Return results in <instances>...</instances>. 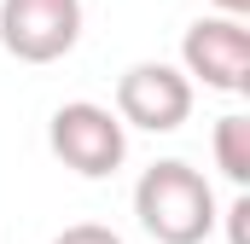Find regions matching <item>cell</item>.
I'll list each match as a JSON object with an SVG mask.
<instances>
[{
    "instance_id": "obj_7",
    "label": "cell",
    "mask_w": 250,
    "mask_h": 244,
    "mask_svg": "<svg viewBox=\"0 0 250 244\" xmlns=\"http://www.w3.org/2000/svg\"><path fill=\"white\" fill-rule=\"evenodd\" d=\"M53 244H123V233H111V227H99V221H76V227H64Z\"/></svg>"
},
{
    "instance_id": "obj_5",
    "label": "cell",
    "mask_w": 250,
    "mask_h": 244,
    "mask_svg": "<svg viewBox=\"0 0 250 244\" xmlns=\"http://www.w3.org/2000/svg\"><path fill=\"white\" fill-rule=\"evenodd\" d=\"M181 64H187V76H198L215 93H250V29H245V18H227V12L198 18L181 35Z\"/></svg>"
},
{
    "instance_id": "obj_4",
    "label": "cell",
    "mask_w": 250,
    "mask_h": 244,
    "mask_svg": "<svg viewBox=\"0 0 250 244\" xmlns=\"http://www.w3.org/2000/svg\"><path fill=\"white\" fill-rule=\"evenodd\" d=\"M117 117L123 128L175 134L192 117V76L175 64H128L117 81Z\"/></svg>"
},
{
    "instance_id": "obj_3",
    "label": "cell",
    "mask_w": 250,
    "mask_h": 244,
    "mask_svg": "<svg viewBox=\"0 0 250 244\" xmlns=\"http://www.w3.org/2000/svg\"><path fill=\"white\" fill-rule=\"evenodd\" d=\"M82 41V0H0V47L18 64H59Z\"/></svg>"
},
{
    "instance_id": "obj_6",
    "label": "cell",
    "mask_w": 250,
    "mask_h": 244,
    "mask_svg": "<svg viewBox=\"0 0 250 244\" xmlns=\"http://www.w3.org/2000/svg\"><path fill=\"white\" fill-rule=\"evenodd\" d=\"M215 169L245 192L250 186V117H221L215 122Z\"/></svg>"
},
{
    "instance_id": "obj_8",
    "label": "cell",
    "mask_w": 250,
    "mask_h": 244,
    "mask_svg": "<svg viewBox=\"0 0 250 244\" xmlns=\"http://www.w3.org/2000/svg\"><path fill=\"white\" fill-rule=\"evenodd\" d=\"M245 215H250V198L239 192V198L227 203V239H233V244H250V239H245Z\"/></svg>"
},
{
    "instance_id": "obj_9",
    "label": "cell",
    "mask_w": 250,
    "mask_h": 244,
    "mask_svg": "<svg viewBox=\"0 0 250 244\" xmlns=\"http://www.w3.org/2000/svg\"><path fill=\"white\" fill-rule=\"evenodd\" d=\"M215 6H221L227 18H245V12H250V0H215Z\"/></svg>"
},
{
    "instance_id": "obj_2",
    "label": "cell",
    "mask_w": 250,
    "mask_h": 244,
    "mask_svg": "<svg viewBox=\"0 0 250 244\" xmlns=\"http://www.w3.org/2000/svg\"><path fill=\"white\" fill-rule=\"evenodd\" d=\"M47 145L82 181H105V175L123 169V157H128V128H123L117 111H105L93 99H70L47 122Z\"/></svg>"
},
{
    "instance_id": "obj_1",
    "label": "cell",
    "mask_w": 250,
    "mask_h": 244,
    "mask_svg": "<svg viewBox=\"0 0 250 244\" xmlns=\"http://www.w3.org/2000/svg\"><path fill=\"white\" fill-rule=\"evenodd\" d=\"M134 215H140V227L157 244H204L215 233V221H221L209 181L192 163H181V157H163V163H151L140 175Z\"/></svg>"
}]
</instances>
